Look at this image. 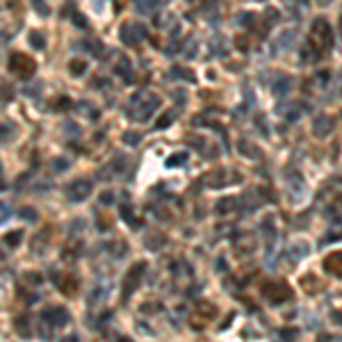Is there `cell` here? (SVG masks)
Returning <instances> with one entry per match:
<instances>
[{
  "label": "cell",
  "mask_w": 342,
  "mask_h": 342,
  "mask_svg": "<svg viewBox=\"0 0 342 342\" xmlns=\"http://www.w3.org/2000/svg\"><path fill=\"white\" fill-rule=\"evenodd\" d=\"M308 44H310V48L315 50V55H324L328 48H331L333 46V32H331L326 21L317 19L315 23H312V30H310V35H308Z\"/></svg>",
  "instance_id": "cell-1"
},
{
  "label": "cell",
  "mask_w": 342,
  "mask_h": 342,
  "mask_svg": "<svg viewBox=\"0 0 342 342\" xmlns=\"http://www.w3.org/2000/svg\"><path fill=\"white\" fill-rule=\"evenodd\" d=\"M10 71L16 75V78H32L37 71V62L32 60L30 55L25 53H14L10 57Z\"/></svg>",
  "instance_id": "cell-2"
},
{
  "label": "cell",
  "mask_w": 342,
  "mask_h": 342,
  "mask_svg": "<svg viewBox=\"0 0 342 342\" xmlns=\"http://www.w3.org/2000/svg\"><path fill=\"white\" fill-rule=\"evenodd\" d=\"M144 267H146L144 263H137V265H133V269H130L128 274H126V278H124V299H128L130 294L137 290V285L142 283V274H144Z\"/></svg>",
  "instance_id": "cell-3"
},
{
  "label": "cell",
  "mask_w": 342,
  "mask_h": 342,
  "mask_svg": "<svg viewBox=\"0 0 342 342\" xmlns=\"http://www.w3.org/2000/svg\"><path fill=\"white\" fill-rule=\"evenodd\" d=\"M89 194H91V183L87 178H78L66 187V196H69L71 201H84Z\"/></svg>",
  "instance_id": "cell-4"
},
{
  "label": "cell",
  "mask_w": 342,
  "mask_h": 342,
  "mask_svg": "<svg viewBox=\"0 0 342 342\" xmlns=\"http://www.w3.org/2000/svg\"><path fill=\"white\" fill-rule=\"evenodd\" d=\"M55 283H57V290H60L64 297H73V294L78 292V285H80L75 274H62V276L55 278Z\"/></svg>",
  "instance_id": "cell-5"
},
{
  "label": "cell",
  "mask_w": 342,
  "mask_h": 342,
  "mask_svg": "<svg viewBox=\"0 0 342 342\" xmlns=\"http://www.w3.org/2000/svg\"><path fill=\"white\" fill-rule=\"evenodd\" d=\"M41 317L48 319V324H53V326H64V324L71 319V315L64 310V308L55 306V308H46V310L41 312Z\"/></svg>",
  "instance_id": "cell-6"
},
{
  "label": "cell",
  "mask_w": 342,
  "mask_h": 342,
  "mask_svg": "<svg viewBox=\"0 0 342 342\" xmlns=\"http://www.w3.org/2000/svg\"><path fill=\"white\" fill-rule=\"evenodd\" d=\"M290 288L288 285H283V283H272L269 288H265V297L272 299V301H285V299H290Z\"/></svg>",
  "instance_id": "cell-7"
},
{
  "label": "cell",
  "mask_w": 342,
  "mask_h": 342,
  "mask_svg": "<svg viewBox=\"0 0 342 342\" xmlns=\"http://www.w3.org/2000/svg\"><path fill=\"white\" fill-rule=\"evenodd\" d=\"M324 267H326V272L333 274V276H342V251L328 253L326 260H324Z\"/></svg>",
  "instance_id": "cell-8"
},
{
  "label": "cell",
  "mask_w": 342,
  "mask_h": 342,
  "mask_svg": "<svg viewBox=\"0 0 342 342\" xmlns=\"http://www.w3.org/2000/svg\"><path fill=\"white\" fill-rule=\"evenodd\" d=\"M331 130H333V121L328 119V117H322V119L315 121V135L322 137V135H328Z\"/></svg>",
  "instance_id": "cell-9"
},
{
  "label": "cell",
  "mask_w": 342,
  "mask_h": 342,
  "mask_svg": "<svg viewBox=\"0 0 342 342\" xmlns=\"http://www.w3.org/2000/svg\"><path fill=\"white\" fill-rule=\"evenodd\" d=\"M69 71H71V75H82L84 71H87V64H84L82 60H71L69 62Z\"/></svg>",
  "instance_id": "cell-10"
},
{
  "label": "cell",
  "mask_w": 342,
  "mask_h": 342,
  "mask_svg": "<svg viewBox=\"0 0 342 342\" xmlns=\"http://www.w3.org/2000/svg\"><path fill=\"white\" fill-rule=\"evenodd\" d=\"M21 240H23V231H16V233H7V235H5V242L10 244V247H16V244H21Z\"/></svg>",
  "instance_id": "cell-11"
},
{
  "label": "cell",
  "mask_w": 342,
  "mask_h": 342,
  "mask_svg": "<svg viewBox=\"0 0 342 342\" xmlns=\"http://www.w3.org/2000/svg\"><path fill=\"white\" fill-rule=\"evenodd\" d=\"M233 205H235L233 198H221V201L217 203V212H219V214H226V210L233 208Z\"/></svg>",
  "instance_id": "cell-12"
},
{
  "label": "cell",
  "mask_w": 342,
  "mask_h": 342,
  "mask_svg": "<svg viewBox=\"0 0 342 342\" xmlns=\"http://www.w3.org/2000/svg\"><path fill=\"white\" fill-rule=\"evenodd\" d=\"M30 44H35L37 48H44V35H41V32H32V35H30Z\"/></svg>",
  "instance_id": "cell-13"
},
{
  "label": "cell",
  "mask_w": 342,
  "mask_h": 342,
  "mask_svg": "<svg viewBox=\"0 0 342 342\" xmlns=\"http://www.w3.org/2000/svg\"><path fill=\"white\" fill-rule=\"evenodd\" d=\"M174 114H176V112H167V114H162V119L158 121V128H167V126L171 124V119H174Z\"/></svg>",
  "instance_id": "cell-14"
},
{
  "label": "cell",
  "mask_w": 342,
  "mask_h": 342,
  "mask_svg": "<svg viewBox=\"0 0 342 342\" xmlns=\"http://www.w3.org/2000/svg\"><path fill=\"white\" fill-rule=\"evenodd\" d=\"M25 322H28V319H25V317H19V319H16V331H19L21 333V335H28V326H25Z\"/></svg>",
  "instance_id": "cell-15"
},
{
  "label": "cell",
  "mask_w": 342,
  "mask_h": 342,
  "mask_svg": "<svg viewBox=\"0 0 342 342\" xmlns=\"http://www.w3.org/2000/svg\"><path fill=\"white\" fill-rule=\"evenodd\" d=\"M198 310L203 312V315H208V317H210V315H214V308L210 306L208 301H201V303H198Z\"/></svg>",
  "instance_id": "cell-16"
},
{
  "label": "cell",
  "mask_w": 342,
  "mask_h": 342,
  "mask_svg": "<svg viewBox=\"0 0 342 342\" xmlns=\"http://www.w3.org/2000/svg\"><path fill=\"white\" fill-rule=\"evenodd\" d=\"M171 158H174V160H169V167H176V164H185V158H187V155H185V153H180V155H171Z\"/></svg>",
  "instance_id": "cell-17"
},
{
  "label": "cell",
  "mask_w": 342,
  "mask_h": 342,
  "mask_svg": "<svg viewBox=\"0 0 342 342\" xmlns=\"http://www.w3.org/2000/svg\"><path fill=\"white\" fill-rule=\"evenodd\" d=\"M124 139H126V144L135 146V144H137V139H139V135H137V133H126Z\"/></svg>",
  "instance_id": "cell-18"
},
{
  "label": "cell",
  "mask_w": 342,
  "mask_h": 342,
  "mask_svg": "<svg viewBox=\"0 0 342 342\" xmlns=\"http://www.w3.org/2000/svg\"><path fill=\"white\" fill-rule=\"evenodd\" d=\"M21 217H23V219H32V221H35V219H37V212H35L32 208H23V210H21Z\"/></svg>",
  "instance_id": "cell-19"
},
{
  "label": "cell",
  "mask_w": 342,
  "mask_h": 342,
  "mask_svg": "<svg viewBox=\"0 0 342 342\" xmlns=\"http://www.w3.org/2000/svg\"><path fill=\"white\" fill-rule=\"evenodd\" d=\"M10 214H12V212H10V205H7V203H0V221H5Z\"/></svg>",
  "instance_id": "cell-20"
},
{
  "label": "cell",
  "mask_w": 342,
  "mask_h": 342,
  "mask_svg": "<svg viewBox=\"0 0 342 342\" xmlns=\"http://www.w3.org/2000/svg\"><path fill=\"white\" fill-rule=\"evenodd\" d=\"M164 235H155V238H149V249H155V244H162Z\"/></svg>",
  "instance_id": "cell-21"
},
{
  "label": "cell",
  "mask_w": 342,
  "mask_h": 342,
  "mask_svg": "<svg viewBox=\"0 0 342 342\" xmlns=\"http://www.w3.org/2000/svg\"><path fill=\"white\" fill-rule=\"evenodd\" d=\"M55 107H57V109H66V107H71V98H60Z\"/></svg>",
  "instance_id": "cell-22"
},
{
  "label": "cell",
  "mask_w": 342,
  "mask_h": 342,
  "mask_svg": "<svg viewBox=\"0 0 342 342\" xmlns=\"http://www.w3.org/2000/svg\"><path fill=\"white\" fill-rule=\"evenodd\" d=\"M100 203H105V205L112 203V192H103V196H100Z\"/></svg>",
  "instance_id": "cell-23"
},
{
  "label": "cell",
  "mask_w": 342,
  "mask_h": 342,
  "mask_svg": "<svg viewBox=\"0 0 342 342\" xmlns=\"http://www.w3.org/2000/svg\"><path fill=\"white\" fill-rule=\"evenodd\" d=\"M25 278H28L30 283H41V276H39V274H25Z\"/></svg>",
  "instance_id": "cell-24"
},
{
  "label": "cell",
  "mask_w": 342,
  "mask_h": 342,
  "mask_svg": "<svg viewBox=\"0 0 342 342\" xmlns=\"http://www.w3.org/2000/svg\"><path fill=\"white\" fill-rule=\"evenodd\" d=\"M66 164H69L66 160H55V167H57V169H64Z\"/></svg>",
  "instance_id": "cell-25"
},
{
  "label": "cell",
  "mask_w": 342,
  "mask_h": 342,
  "mask_svg": "<svg viewBox=\"0 0 342 342\" xmlns=\"http://www.w3.org/2000/svg\"><path fill=\"white\" fill-rule=\"evenodd\" d=\"M294 337V335H297V331H294V328H290V331H283V337Z\"/></svg>",
  "instance_id": "cell-26"
},
{
  "label": "cell",
  "mask_w": 342,
  "mask_h": 342,
  "mask_svg": "<svg viewBox=\"0 0 342 342\" xmlns=\"http://www.w3.org/2000/svg\"><path fill=\"white\" fill-rule=\"evenodd\" d=\"M340 28H342V19H340Z\"/></svg>",
  "instance_id": "cell-27"
}]
</instances>
